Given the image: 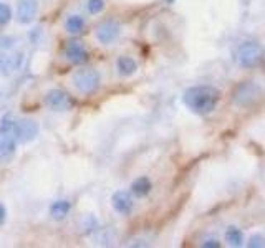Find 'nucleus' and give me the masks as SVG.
Listing matches in <instances>:
<instances>
[{"instance_id":"f257e3e1","label":"nucleus","mask_w":265,"mask_h":248,"mask_svg":"<svg viewBox=\"0 0 265 248\" xmlns=\"http://www.w3.org/2000/svg\"><path fill=\"white\" fill-rule=\"evenodd\" d=\"M182 101L191 113L199 116L210 115L221 101V91L210 85H197L186 90Z\"/></svg>"},{"instance_id":"f03ea898","label":"nucleus","mask_w":265,"mask_h":248,"mask_svg":"<svg viewBox=\"0 0 265 248\" xmlns=\"http://www.w3.org/2000/svg\"><path fill=\"white\" fill-rule=\"evenodd\" d=\"M101 76L95 68H80L73 75V85L83 95H91L99 88Z\"/></svg>"},{"instance_id":"7ed1b4c3","label":"nucleus","mask_w":265,"mask_h":248,"mask_svg":"<svg viewBox=\"0 0 265 248\" xmlns=\"http://www.w3.org/2000/svg\"><path fill=\"white\" fill-rule=\"evenodd\" d=\"M262 96V88L254 81H244L235 88L232 101L241 108H249L254 103H257Z\"/></svg>"},{"instance_id":"20e7f679","label":"nucleus","mask_w":265,"mask_h":248,"mask_svg":"<svg viewBox=\"0 0 265 248\" xmlns=\"http://www.w3.org/2000/svg\"><path fill=\"white\" fill-rule=\"evenodd\" d=\"M262 46L257 42H244L237 50V62L242 68H254L262 60Z\"/></svg>"},{"instance_id":"39448f33","label":"nucleus","mask_w":265,"mask_h":248,"mask_svg":"<svg viewBox=\"0 0 265 248\" xmlns=\"http://www.w3.org/2000/svg\"><path fill=\"white\" fill-rule=\"evenodd\" d=\"M45 104L48 106L51 111H58V113H65L70 111L73 106H75V101L73 98L63 90H50L45 96Z\"/></svg>"},{"instance_id":"423d86ee","label":"nucleus","mask_w":265,"mask_h":248,"mask_svg":"<svg viewBox=\"0 0 265 248\" xmlns=\"http://www.w3.org/2000/svg\"><path fill=\"white\" fill-rule=\"evenodd\" d=\"M119 33H121V26L115 20H104L101 22L95 30V37L99 43L103 45H111L113 42H116Z\"/></svg>"},{"instance_id":"0eeeda50","label":"nucleus","mask_w":265,"mask_h":248,"mask_svg":"<svg viewBox=\"0 0 265 248\" xmlns=\"http://www.w3.org/2000/svg\"><path fill=\"white\" fill-rule=\"evenodd\" d=\"M38 123L35 119H30V118H23V119H18L17 121V143H30L37 136H38Z\"/></svg>"},{"instance_id":"6e6552de","label":"nucleus","mask_w":265,"mask_h":248,"mask_svg":"<svg viewBox=\"0 0 265 248\" xmlns=\"http://www.w3.org/2000/svg\"><path fill=\"white\" fill-rule=\"evenodd\" d=\"M38 13V0H17V20L22 25H29Z\"/></svg>"},{"instance_id":"1a4fd4ad","label":"nucleus","mask_w":265,"mask_h":248,"mask_svg":"<svg viewBox=\"0 0 265 248\" xmlns=\"http://www.w3.org/2000/svg\"><path fill=\"white\" fill-rule=\"evenodd\" d=\"M63 53L65 58L73 65H83L85 62H88V50L85 48L82 42H76V40L66 43Z\"/></svg>"},{"instance_id":"9d476101","label":"nucleus","mask_w":265,"mask_h":248,"mask_svg":"<svg viewBox=\"0 0 265 248\" xmlns=\"http://www.w3.org/2000/svg\"><path fill=\"white\" fill-rule=\"evenodd\" d=\"M111 204H113V209L118 213H121V215H129L132 209H135V202H132L131 194L126 190H118L113 194Z\"/></svg>"},{"instance_id":"9b49d317","label":"nucleus","mask_w":265,"mask_h":248,"mask_svg":"<svg viewBox=\"0 0 265 248\" xmlns=\"http://www.w3.org/2000/svg\"><path fill=\"white\" fill-rule=\"evenodd\" d=\"M15 151H17L15 136L0 132V162H9L15 156Z\"/></svg>"},{"instance_id":"f8f14e48","label":"nucleus","mask_w":265,"mask_h":248,"mask_svg":"<svg viewBox=\"0 0 265 248\" xmlns=\"http://www.w3.org/2000/svg\"><path fill=\"white\" fill-rule=\"evenodd\" d=\"M116 68H118V75L123 78L132 76L138 71V63L135 58L131 57H119L116 62Z\"/></svg>"},{"instance_id":"ddd939ff","label":"nucleus","mask_w":265,"mask_h":248,"mask_svg":"<svg viewBox=\"0 0 265 248\" xmlns=\"http://www.w3.org/2000/svg\"><path fill=\"white\" fill-rule=\"evenodd\" d=\"M151 189H152L151 180L148 177H144V176L132 180V184H131V194L138 199H143L146 196H149Z\"/></svg>"},{"instance_id":"4468645a","label":"nucleus","mask_w":265,"mask_h":248,"mask_svg":"<svg viewBox=\"0 0 265 248\" xmlns=\"http://www.w3.org/2000/svg\"><path fill=\"white\" fill-rule=\"evenodd\" d=\"M70 210H71V204L68 200H57V202H53L50 207V215L55 220H62L68 215Z\"/></svg>"},{"instance_id":"2eb2a0df","label":"nucleus","mask_w":265,"mask_h":248,"mask_svg":"<svg viewBox=\"0 0 265 248\" xmlns=\"http://www.w3.org/2000/svg\"><path fill=\"white\" fill-rule=\"evenodd\" d=\"M85 18L80 17V15H71L66 18L65 22V30L68 33H73V35H78V33H82L83 29H85Z\"/></svg>"},{"instance_id":"dca6fc26","label":"nucleus","mask_w":265,"mask_h":248,"mask_svg":"<svg viewBox=\"0 0 265 248\" xmlns=\"http://www.w3.org/2000/svg\"><path fill=\"white\" fill-rule=\"evenodd\" d=\"M225 242L230 246H242L244 245V233L241 229L230 225L227 230H225Z\"/></svg>"},{"instance_id":"f3484780","label":"nucleus","mask_w":265,"mask_h":248,"mask_svg":"<svg viewBox=\"0 0 265 248\" xmlns=\"http://www.w3.org/2000/svg\"><path fill=\"white\" fill-rule=\"evenodd\" d=\"M0 132L12 134V136H15V132H17V119H13L10 115L5 116L2 121H0ZM15 139H17V136H15Z\"/></svg>"},{"instance_id":"a211bd4d","label":"nucleus","mask_w":265,"mask_h":248,"mask_svg":"<svg viewBox=\"0 0 265 248\" xmlns=\"http://www.w3.org/2000/svg\"><path fill=\"white\" fill-rule=\"evenodd\" d=\"M12 20V9L9 4H0V26L7 25Z\"/></svg>"},{"instance_id":"6ab92c4d","label":"nucleus","mask_w":265,"mask_h":248,"mask_svg":"<svg viewBox=\"0 0 265 248\" xmlns=\"http://www.w3.org/2000/svg\"><path fill=\"white\" fill-rule=\"evenodd\" d=\"M104 0H88V4H86V7H88V12L93 13V15H96V13H101L104 10Z\"/></svg>"},{"instance_id":"aec40b11","label":"nucleus","mask_w":265,"mask_h":248,"mask_svg":"<svg viewBox=\"0 0 265 248\" xmlns=\"http://www.w3.org/2000/svg\"><path fill=\"white\" fill-rule=\"evenodd\" d=\"M247 246H250V248H263L265 246V237L260 235V233H255V235H252L249 238Z\"/></svg>"},{"instance_id":"412c9836","label":"nucleus","mask_w":265,"mask_h":248,"mask_svg":"<svg viewBox=\"0 0 265 248\" xmlns=\"http://www.w3.org/2000/svg\"><path fill=\"white\" fill-rule=\"evenodd\" d=\"M13 45H15V38L13 37H7V35L0 37V46H2V48L9 50V48H12Z\"/></svg>"},{"instance_id":"4be33fe9","label":"nucleus","mask_w":265,"mask_h":248,"mask_svg":"<svg viewBox=\"0 0 265 248\" xmlns=\"http://www.w3.org/2000/svg\"><path fill=\"white\" fill-rule=\"evenodd\" d=\"M202 246L204 248H221V242L216 238H207V240H204Z\"/></svg>"},{"instance_id":"5701e85b","label":"nucleus","mask_w":265,"mask_h":248,"mask_svg":"<svg viewBox=\"0 0 265 248\" xmlns=\"http://www.w3.org/2000/svg\"><path fill=\"white\" fill-rule=\"evenodd\" d=\"M5 220H7V209H5V205L0 202V225H4Z\"/></svg>"},{"instance_id":"b1692460","label":"nucleus","mask_w":265,"mask_h":248,"mask_svg":"<svg viewBox=\"0 0 265 248\" xmlns=\"http://www.w3.org/2000/svg\"><path fill=\"white\" fill-rule=\"evenodd\" d=\"M2 63H4V62H2V58H0V68H2Z\"/></svg>"}]
</instances>
